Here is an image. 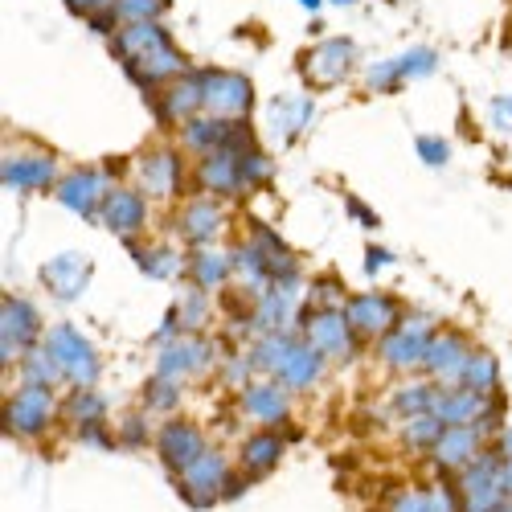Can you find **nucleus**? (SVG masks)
I'll use <instances>...</instances> for the list:
<instances>
[{"instance_id": "26", "label": "nucleus", "mask_w": 512, "mask_h": 512, "mask_svg": "<svg viewBox=\"0 0 512 512\" xmlns=\"http://www.w3.org/2000/svg\"><path fill=\"white\" fill-rule=\"evenodd\" d=\"M291 340L283 336V332H267L259 345H254V353H250V361H254V369H263V373H275L279 377V369H283V361L291 357Z\"/></svg>"}, {"instance_id": "42", "label": "nucleus", "mask_w": 512, "mask_h": 512, "mask_svg": "<svg viewBox=\"0 0 512 512\" xmlns=\"http://www.w3.org/2000/svg\"><path fill=\"white\" fill-rule=\"evenodd\" d=\"M304 5H312V9H316V0H304Z\"/></svg>"}, {"instance_id": "40", "label": "nucleus", "mask_w": 512, "mask_h": 512, "mask_svg": "<svg viewBox=\"0 0 512 512\" xmlns=\"http://www.w3.org/2000/svg\"><path fill=\"white\" fill-rule=\"evenodd\" d=\"M127 443H132V439H140L144 443V422H132V426H127V435H123Z\"/></svg>"}, {"instance_id": "10", "label": "nucleus", "mask_w": 512, "mask_h": 512, "mask_svg": "<svg viewBox=\"0 0 512 512\" xmlns=\"http://www.w3.org/2000/svg\"><path fill=\"white\" fill-rule=\"evenodd\" d=\"M345 316L357 336H390L398 324V304L386 300V295H357L345 308Z\"/></svg>"}, {"instance_id": "32", "label": "nucleus", "mask_w": 512, "mask_h": 512, "mask_svg": "<svg viewBox=\"0 0 512 512\" xmlns=\"http://www.w3.org/2000/svg\"><path fill=\"white\" fill-rule=\"evenodd\" d=\"M426 512H463V496L451 484H431L426 488Z\"/></svg>"}, {"instance_id": "13", "label": "nucleus", "mask_w": 512, "mask_h": 512, "mask_svg": "<svg viewBox=\"0 0 512 512\" xmlns=\"http://www.w3.org/2000/svg\"><path fill=\"white\" fill-rule=\"evenodd\" d=\"M37 336V316L25 300H5V332H0V345H5V361L25 357L33 349Z\"/></svg>"}, {"instance_id": "22", "label": "nucleus", "mask_w": 512, "mask_h": 512, "mask_svg": "<svg viewBox=\"0 0 512 512\" xmlns=\"http://www.w3.org/2000/svg\"><path fill=\"white\" fill-rule=\"evenodd\" d=\"M279 455H283V439H279V435H271V431L254 435V439H246V447H242V472H246V476H267L271 467L279 463Z\"/></svg>"}, {"instance_id": "9", "label": "nucleus", "mask_w": 512, "mask_h": 512, "mask_svg": "<svg viewBox=\"0 0 512 512\" xmlns=\"http://www.w3.org/2000/svg\"><path fill=\"white\" fill-rule=\"evenodd\" d=\"M107 197H111V181L103 173H95V168H82V173H74L58 185V201L74 213H87V218L103 209Z\"/></svg>"}, {"instance_id": "34", "label": "nucleus", "mask_w": 512, "mask_h": 512, "mask_svg": "<svg viewBox=\"0 0 512 512\" xmlns=\"http://www.w3.org/2000/svg\"><path fill=\"white\" fill-rule=\"evenodd\" d=\"M431 66H435V54H431V50H414L410 58H402V62H398L402 78H410V74H426Z\"/></svg>"}, {"instance_id": "30", "label": "nucleus", "mask_w": 512, "mask_h": 512, "mask_svg": "<svg viewBox=\"0 0 512 512\" xmlns=\"http://www.w3.org/2000/svg\"><path fill=\"white\" fill-rule=\"evenodd\" d=\"M230 267H234V259H226L222 250H209V246H201L197 259H193V275H197L201 287H218Z\"/></svg>"}, {"instance_id": "29", "label": "nucleus", "mask_w": 512, "mask_h": 512, "mask_svg": "<svg viewBox=\"0 0 512 512\" xmlns=\"http://www.w3.org/2000/svg\"><path fill=\"white\" fill-rule=\"evenodd\" d=\"M66 414H70V422H78V431H87V426L103 422L107 406H103V398L95 390H74V398L66 402Z\"/></svg>"}, {"instance_id": "4", "label": "nucleus", "mask_w": 512, "mask_h": 512, "mask_svg": "<svg viewBox=\"0 0 512 512\" xmlns=\"http://www.w3.org/2000/svg\"><path fill=\"white\" fill-rule=\"evenodd\" d=\"M304 336H308V345L320 353V357H336V361H345L353 353V328H349V316L345 312H336V308H324V312H312L304 316Z\"/></svg>"}, {"instance_id": "31", "label": "nucleus", "mask_w": 512, "mask_h": 512, "mask_svg": "<svg viewBox=\"0 0 512 512\" xmlns=\"http://www.w3.org/2000/svg\"><path fill=\"white\" fill-rule=\"evenodd\" d=\"M136 263L148 271V275H173L177 271V259H173V250H168V246H152V250H140L136 246Z\"/></svg>"}, {"instance_id": "3", "label": "nucleus", "mask_w": 512, "mask_h": 512, "mask_svg": "<svg viewBox=\"0 0 512 512\" xmlns=\"http://www.w3.org/2000/svg\"><path fill=\"white\" fill-rule=\"evenodd\" d=\"M5 422L9 431L21 439H37L46 426L54 422V398L50 386H21L9 402H5Z\"/></svg>"}, {"instance_id": "5", "label": "nucleus", "mask_w": 512, "mask_h": 512, "mask_svg": "<svg viewBox=\"0 0 512 512\" xmlns=\"http://www.w3.org/2000/svg\"><path fill=\"white\" fill-rule=\"evenodd\" d=\"M431 320H402V328H394L386 340H381V361L390 369H410V365H422L426 361V349H431Z\"/></svg>"}, {"instance_id": "28", "label": "nucleus", "mask_w": 512, "mask_h": 512, "mask_svg": "<svg viewBox=\"0 0 512 512\" xmlns=\"http://www.w3.org/2000/svg\"><path fill=\"white\" fill-rule=\"evenodd\" d=\"M435 398H439L435 386H426V381H410V386L398 390V398H394V414H402V418L431 414L435 410Z\"/></svg>"}, {"instance_id": "7", "label": "nucleus", "mask_w": 512, "mask_h": 512, "mask_svg": "<svg viewBox=\"0 0 512 512\" xmlns=\"http://www.w3.org/2000/svg\"><path fill=\"white\" fill-rule=\"evenodd\" d=\"M160 459H164V467L168 472H185V467H193L205 451H209V443H205V435L197 431L193 422H168L164 431H160Z\"/></svg>"}, {"instance_id": "18", "label": "nucleus", "mask_w": 512, "mask_h": 512, "mask_svg": "<svg viewBox=\"0 0 512 512\" xmlns=\"http://www.w3.org/2000/svg\"><path fill=\"white\" fill-rule=\"evenodd\" d=\"M177 181H181V160L173 152H148L140 160V185L156 197H168V193H177Z\"/></svg>"}, {"instance_id": "1", "label": "nucleus", "mask_w": 512, "mask_h": 512, "mask_svg": "<svg viewBox=\"0 0 512 512\" xmlns=\"http://www.w3.org/2000/svg\"><path fill=\"white\" fill-rule=\"evenodd\" d=\"M46 349L54 353L62 377L74 381V390H91L95 377H99V353L91 349V340L74 332L70 324H58L50 336H46Z\"/></svg>"}, {"instance_id": "38", "label": "nucleus", "mask_w": 512, "mask_h": 512, "mask_svg": "<svg viewBox=\"0 0 512 512\" xmlns=\"http://www.w3.org/2000/svg\"><path fill=\"white\" fill-rule=\"evenodd\" d=\"M496 451H500L504 463H512V431H500L496 435Z\"/></svg>"}, {"instance_id": "35", "label": "nucleus", "mask_w": 512, "mask_h": 512, "mask_svg": "<svg viewBox=\"0 0 512 512\" xmlns=\"http://www.w3.org/2000/svg\"><path fill=\"white\" fill-rule=\"evenodd\" d=\"M390 512H426V492H402L390 504Z\"/></svg>"}, {"instance_id": "14", "label": "nucleus", "mask_w": 512, "mask_h": 512, "mask_svg": "<svg viewBox=\"0 0 512 512\" xmlns=\"http://www.w3.org/2000/svg\"><path fill=\"white\" fill-rule=\"evenodd\" d=\"M54 181V160L46 152H9L5 156V185L9 189H41Z\"/></svg>"}, {"instance_id": "8", "label": "nucleus", "mask_w": 512, "mask_h": 512, "mask_svg": "<svg viewBox=\"0 0 512 512\" xmlns=\"http://www.w3.org/2000/svg\"><path fill=\"white\" fill-rule=\"evenodd\" d=\"M431 414H435L443 426H480V422L492 418V402H488L484 394L463 390V386H443Z\"/></svg>"}, {"instance_id": "21", "label": "nucleus", "mask_w": 512, "mask_h": 512, "mask_svg": "<svg viewBox=\"0 0 512 512\" xmlns=\"http://www.w3.org/2000/svg\"><path fill=\"white\" fill-rule=\"evenodd\" d=\"M218 230H222V213H218V205H213V201L201 197V201L185 205V213H181V234H185L189 242L205 246Z\"/></svg>"}, {"instance_id": "20", "label": "nucleus", "mask_w": 512, "mask_h": 512, "mask_svg": "<svg viewBox=\"0 0 512 512\" xmlns=\"http://www.w3.org/2000/svg\"><path fill=\"white\" fill-rule=\"evenodd\" d=\"M320 369H324V357H320L312 345H295L291 357H287L283 369H279V386H287V390H308V386H316Z\"/></svg>"}, {"instance_id": "16", "label": "nucleus", "mask_w": 512, "mask_h": 512, "mask_svg": "<svg viewBox=\"0 0 512 512\" xmlns=\"http://www.w3.org/2000/svg\"><path fill=\"white\" fill-rule=\"evenodd\" d=\"M467 357H472V349H467V340L455 336V332H443V336H431V349H426V369H431L435 377H447V381H459Z\"/></svg>"}, {"instance_id": "12", "label": "nucleus", "mask_w": 512, "mask_h": 512, "mask_svg": "<svg viewBox=\"0 0 512 512\" xmlns=\"http://www.w3.org/2000/svg\"><path fill=\"white\" fill-rule=\"evenodd\" d=\"M103 222L107 230H115L119 238H132L136 230H144V197L136 189H111V197L103 201Z\"/></svg>"}, {"instance_id": "6", "label": "nucleus", "mask_w": 512, "mask_h": 512, "mask_svg": "<svg viewBox=\"0 0 512 512\" xmlns=\"http://www.w3.org/2000/svg\"><path fill=\"white\" fill-rule=\"evenodd\" d=\"M197 78H201V99H205V107L218 115V119H242V115H246V107H250L246 78L226 74V70H209V74H197Z\"/></svg>"}, {"instance_id": "11", "label": "nucleus", "mask_w": 512, "mask_h": 512, "mask_svg": "<svg viewBox=\"0 0 512 512\" xmlns=\"http://www.w3.org/2000/svg\"><path fill=\"white\" fill-rule=\"evenodd\" d=\"M431 455L447 472H463L472 459H480V426H447Z\"/></svg>"}, {"instance_id": "37", "label": "nucleus", "mask_w": 512, "mask_h": 512, "mask_svg": "<svg viewBox=\"0 0 512 512\" xmlns=\"http://www.w3.org/2000/svg\"><path fill=\"white\" fill-rule=\"evenodd\" d=\"M386 263H390V250H381V246H377V250L369 254V259H365V271H381Z\"/></svg>"}, {"instance_id": "23", "label": "nucleus", "mask_w": 512, "mask_h": 512, "mask_svg": "<svg viewBox=\"0 0 512 512\" xmlns=\"http://www.w3.org/2000/svg\"><path fill=\"white\" fill-rule=\"evenodd\" d=\"M349 62H353V46L349 41H328V46H320L312 54V74L316 82H336V78H345L349 74Z\"/></svg>"}, {"instance_id": "33", "label": "nucleus", "mask_w": 512, "mask_h": 512, "mask_svg": "<svg viewBox=\"0 0 512 512\" xmlns=\"http://www.w3.org/2000/svg\"><path fill=\"white\" fill-rule=\"evenodd\" d=\"M177 398H181V386H177V381H168V377H156L148 386V406L152 410H173Z\"/></svg>"}, {"instance_id": "2", "label": "nucleus", "mask_w": 512, "mask_h": 512, "mask_svg": "<svg viewBox=\"0 0 512 512\" xmlns=\"http://www.w3.org/2000/svg\"><path fill=\"white\" fill-rule=\"evenodd\" d=\"M230 480H234V472H230L226 455L218 447H209L193 467H185V472L177 476V488L193 508H209V504H218L226 496Z\"/></svg>"}, {"instance_id": "27", "label": "nucleus", "mask_w": 512, "mask_h": 512, "mask_svg": "<svg viewBox=\"0 0 512 512\" xmlns=\"http://www.w3.org/2000/svg\"><path fill=\"white\" fill-rule=\"evenodd\" d=\"M21 369H25V386H54V381L62 377V369H58V361H54V353L46 349V345H33L25 357H21Z\"/></svg>"}, {"instance_id": "15", "label": "nucleus", "mask_w": 512, "mask_h": 512, "mask_svg": "<svg viewBox=\"0 0 512 512\" xmlns=\"http://www.w3.org/2000/svg\"><path fill=\"white\" fill-rule=\"evenodd\" d=\"M242 410L254 422L279 426L287 418V394H283L279 381H254V386H246V394H242Z\"/></svg>"}, {"instance_id": "19", "label": "nucleus", "mask_w": 512, "mask_h": 512, "mask_svg": "<svg viewBox=\"0 0 512 512\" xmlns=\"http://www.w3.org/2000/svg\"><path fill=\"white\" fill-rule=\"evenodd\" d=\"M209 357L213 353H209L205 340H173V345L160 353V377L173 373V381H177L181 373H197L209 365Z\"/></svg>"}, {"instance_id": "24", "label": "nucleus", "mask_w": 512, "mask_h": 512, "mask_svg": "<svg viewBox=\"0 0 512 512\" xmlns=\"http://www.w3.org/2000/svg\"><path fill=\"white\" fill-rule=\"evenodd\" d=\"M496 381H500V373H496V361L492 357H484V353H472L467 357V365H463V373H459V381L455 386H463V390H472V394H492L496 390Z\"/></svg>"}, {"instance_id": "36", "label": "nucleus", "mask_w": 512, "mask_h": 512, "mask_svg": "<svg viewBox=\"0 0 512 512\" xmlns=\"http://www.w3.org/2000/svg\"><path fill=\"white\" fill-rule=\"evenodd\" d=\"M418 152H422L426 164H443V160H447V144H443V140H426V136H422V140H418Z\"/></svg>"}, {"instance_id": "39", "label": "nucleus", "mask_w": 512, "mask_h": 512, "mask_svg": "<svg viewBox=\"0 0 512 512\" xmlns=\"http://www.w3.org/2000/svg\"><path fill=\"white\" fill-rule=\"evenodd\" d=\"M496 123H508L512 127V99H500L496 103Z\"/></svg>"}, {"instance_id": "25", "label": "nucleus", "mask_w": 512, "mask_h": 512, "mask_svg": "<svg viewBox=\"0 0 512 512\" xmlns=\"http://www.w3.org/2000/svg\"><path fill=\"white\" fill-rule=\"evenodd\" d=\"M447 426L435 418V414H418V418H406L402 422V439L410 451H435V443L443 439Z\"/></svg>"}, {"instance_id": "41", "label": "nucleus", "mask_w": 512, "mask_h": 512, "mask_svg": "<svg viewBox=\"0 0 512 512\" xmlns=\"http://www.w3.org/2000/svg\"><path fill=\"white\" fill-rule=\"evenodd\" d=\"M500 480H504V496L512 500V463H504V476Z\"/></svg>"}, {"instance_id": "17", "label": "nucleus", "mask_w": 512, "mask_h": 512, "mask_svg": "<svg viewBox=\"0 0 512 512\" xmlns=\"http://www.w3.org/2000/svg\"><path fill=\"white\" fill-rule=\"evenodd\" d=\"M41 279L50 283V291L58 295V300H74V295L82 291V283L91 279V263H87V259H78V254H62V259L46 263Z\"/></svg>"}]
</instances>
